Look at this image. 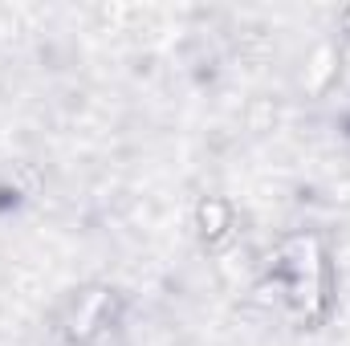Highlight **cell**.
<instances>
[{"label": "cell", "mask_w": 350, "mask_h": 346, "mask_svg": "<svg viewBox=\"0 0 350 346\" xmlns=\"http://www.w3.org/2000/svg\"><path fill=\"white\" fill-rule=\"evenodd\" d=\"M277 289L310 322L330 310V269L318 237H289L277 249Z\"/></svg>", "instance_id": "6da1fadb"}, {"label": "cell", "mask_w": 350, "mask_h": 346, "mask_svg": "<svg viewBox=\"0 0 350 346\" xmlns=\"http://www.w3.org/2000/svg\"><path fill=\"white\" fill-rule=\"evenodd\" d=\"M118 310V289L114 285H82L70 293V302L62 306V334L74 346H90Z\"/></svg>", "instance_id": "7a4b0ae2"}, {"label": "cell", "mask_w": 350, "mask_h": 346, "mask_svg": "<svg viewBox=\"0 0 350 346\" xmlns=\"http://www.w3.org/2000/svg\"><path fill=\"white\" fill-rule=\"evenodd\" d=\"M232 224H237V212H232V204L224 196H204L196 204V228H200V237L208 245H220L232 232Z\"/></svg>", "instance_id": "3957f363"}, {"label": "cell", "mask_w": 350, "mask_h": 346, "mask_svg": "<svg viewBox=\"0 0 350 346\" xmlns=\"http://www.w3.org/2000/svg\"><path fill=\"white\" fill-rule=\"evenodd\" d=\"M338 62V49L334 45H318L314 49V57H310V66H306V86L310 90H326L330 82H334V66Z\"/></svg>", "instance_id": "277c9868"}]
</instances>
